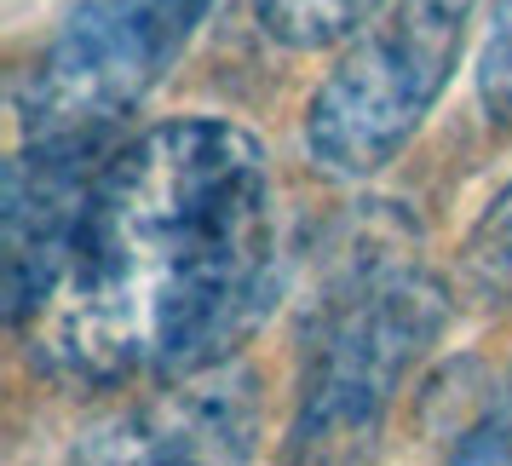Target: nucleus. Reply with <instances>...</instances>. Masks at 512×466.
Segmentation results:
<instances>
[{"mask_svg":"<svg viewBox=\"0 0 512 466\" xmlns=\"http://www.w3.org/2000/svg\"><path fill=\"white\" fill-rule=\"evenodd\" d=\"M282 288L277 190L248 127L162 121L98 167L70 265L18 334L70 392L231 363Z\"/></svg>","mask_w":512,"mask_h":466,"instance_id":"nucleus-1","label":"nucleus"},{"mask_svg":"<svg viewBox=\"0 0 512 466\" xmlns=\"http://www.w3.org/2000/svg\"><path fill=\"white\" fill-rule=\"evenodd\" d=\"M449 323V288L426 271L415 225L392 202L357 208L323 259L300 328V403L288 461H363L380 443L420 351Z\"/></svg>","mask_w":512,"mask_h":466,"instance_id":"nucleus-2","label":"nucleus"},{"mask_svg":"<svg viewBox=\"0 0 512 466\" xmlns=\"http://www.w3.org/2000/svg\"><path fill=\"white\" fill-rule=\"evenodd\" d=\"M478 0H386L305 110V150L334 179H369L420 133L461 64Z\"/></svg>","mask_w":512,"mask_h":466,"instance_id":"nucleus-3","label":"nucleus"},{"mask_svg":"<svg viewBox=\"0 0 512 466\" xmlns=\"http://www.w3.org/2000/svg\"><path fill=\"white\" fill-rule=\"evenodd\" d=\"M185 41L150 0H75L18 87L24 144L98 156Z\"/></svg>","mask_w":512,"mask_h":466,"instance_id":"nucleus-4","label":"nucleus"},{"mask_svg":"<svg viewBox=\"0 0 512 466\" xmlns=\"http://www.w3.org/2000/svg\"><path fill=\"white\" fill-rule=\"evenodd\" d=\"M259 449V380L213 363L150 380L139 403L81 432L75 461H248Z\"/></svg>","mask_w":512,"mask_h":466,"instance_id":"nucleus-5","label":"nucleus"},{"mask_svg":"<svg viewBox=\"0 0 512 466\" xmlns=\"http://www.w3.org/2000/svg\"><path fill=\"white\" fill-rule=\"evenodd\" d=\"M93 162L87 150L58 144H24L6 162V196H0V236H6V323L24 328L52 282L64 277L81 231V213L93 196Z\"/></svg>","mask_w":512,"mask_h":466,"instance_id":"nucleus-6","label":"nucleus"},{"mask_svg":"<svg viewBox=\"0 0 512 466\" xmlns=\"http://www.w3.org/2000/svg\"><path fill=\"white\" fill-rule=\"evenodd\" d=\"M386 0H254L259 12V29L277 41V47H294V52H317V47H334L357 29L369 24Z\"/></svg>","mask_w":512,"mask_h":466,"instance_id":"nucleus-7","label":"nucleus"},{"mask_svg":"<svg viewBox=\"0 0 512 466\" xmlns=\"http://www.w3.org/2000/svg\"><path fill=\"white\" fill-rule=\"evenodd\" d=\"M461 277L484 305L512 311V185L478 213V225L461 248Z\"/></svg>","mask_w":512,"mask_h":466,"instance_id":"nucleus-8","label":"nucleus"},{"mask_svg":"<svg viewBox=\"0 0 512 466\" xmlns=\"http://www.w3.org/2000/svg\"><path fill=\"white\" fill-rule=\"evenodd\" d=\"M478 98H484V116L512 133V0L495 6V24L484 41V64H478Z\"/></svg>","mask_w":512,"mask_h":466,"instance_id":"nucleus-9","label":"nucleus"},{"mask_svg":"<svg viewBox=\"0 0 512 466\" xmlns=\"http://www.w3.org/2000/svg\"><path fill=\"white\" fill-rule=\"evenodd\" d=\"M449 455L455 461H512V374L466 426H455Z\"/></svg>","mask_w":512,"mask_h":466,"instance_id":"nucleus-10","label":"nucleus"},{"mask_svg":"<svg viewBox=\"0 0 512 466\" xmlns=\"http://www.w3.org/2000/svg\"><path fill=\"white\" fill-rule=\"evenodd\" d=\"M150 6H156V12H162L167 24L179 29V35H190V29L202 24V12H208L213 0H150Z\"/></svg>","mask_w":512,"mask_h":466,"instance_id":"nucleus-11","label":"nucleus"}]
</instances>
